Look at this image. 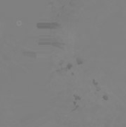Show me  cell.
Listing matches in <instances>:
<instances>
[{
  "mask_svg": "<svg viewBox=\"0 0 126 127\" xmlns=\"http://www.w3.org/2000/svg\"><path fill=\"white\" fill-rule=\"evenodd\" d=\"M37 28L39 29H58L61 25L57 22H39L36 25Z\"/></svg>",
  "mask_w": 126,
  "mask_h": 127,
  "instance_id": "6da1fadb",
  "label": "cell"
},
{
  "mask_svg": "<svg viewBox=\"0 0 126 127\" xmlns=\"http://www.w3.org/2000/svg\"><path fill=\"white\" fill-rule=\"evenodd\" d=\"M39 44L40 45H54V46H56V47H60L61 46V44L58 42H56V39H41L40 42H39Z\"/></svg>",
  "mask_w": 126,
  "mask_h": 127,
  "instance_id": "7a4b0ae2",
  "label": "cell"
}]
</instances>
